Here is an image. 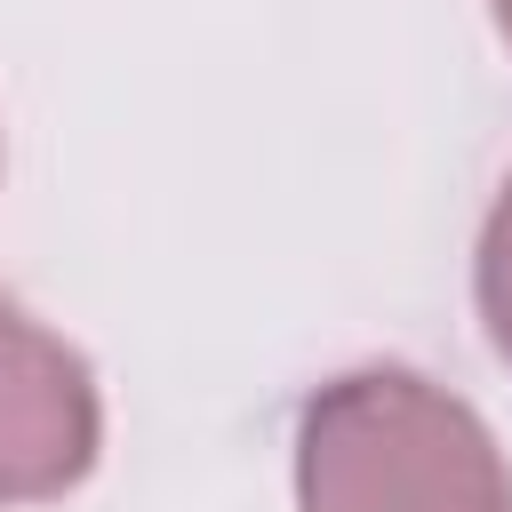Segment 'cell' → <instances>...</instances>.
<instances>
[{
	"mask_svg": "<svg viewBox=\"0 0 512 512\" xmlns=\"http://www.w3.org/2000/svg\"><path fill=\"white\" fill-rule=\"evenodd\" d=\"M472 288H480L488 344L512 360V176H504V192H496V208L480 224V272H472Z\"/></svg>",
	"mask_w": 512,
	"mask_h": 512,
	"instance_id": "obj_3",
	"label": "cell"
},
{
	"mask_svg": "<svg viewBox=\"0 0 512 512\" xmlns=\"http://www.w3.org/2000/svg\"><path fill=\"white\" fill-rule=\"evenodd\" d=\"M104 440L88 360L0 296V504H48L88 480Z\"/></svg>",
	"mask_w": 512,
	"mask_h": 512,
	"instance_id": "obj_2",
	"label": "cell"
},
{
	"mask_svg": "<svg viewBox=\"0 0 512 512\" xmlns=\"http://www.w3.org/2000/svg\"><path fill=\"white\" fill-rule=\"evenodd\" d=\"M496 8V32H504V48H512V0H488Z\"/></svg>",
	"mask_w": 512,
	"mask_h": 512,
	"instance_id": "obj_4",
	"label": "cell"
},
{
	"mask_svg": "<svg viewBox=\"0 0 512 512\" xmlns=\"http://www.w3.org/2000/svg\"><path fill=\"white\" fill-rule=\"evenodd\" d=\"M304 512H512L496 432L416 368L328 376L296 408Z\"/></svg>",
	"mask_w": 512,
	"mask_h": 512,
	"instance_id": "obj_1",
	"label": "cell"
}]
</instances>
